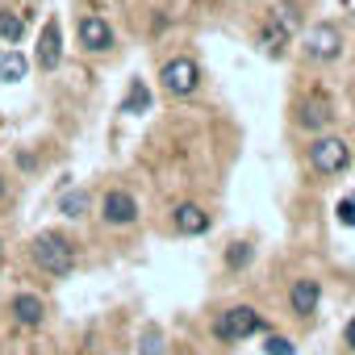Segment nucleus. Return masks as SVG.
Returning <instances> with one entry per match:
<instances>
[{
	"mask_svg": "<svg viewBox=\"0 0 355 355\" xmlns=\"http://www.w3.org/2000/svg\"><path fill=\"white\" fill-rule=\"evenodd\" d=\"M171 222H175V230H180V234H205V230H209V214H205L201 205H193V201L175 205Z\"/></svg>",
	"mask_w": 355,
	"mask_h": 355,
	"instance_id": "f8f14e48",
	"label": "nucleus"
},
{
	"mask_svg": "<svg viewBox=\"0 0 355 355\" xmlns=\"http://www.w3.org/2000/svg\"><path fill=\"white\" fill-rule=\"evenodd\" d=\"M101 218H105L109 226H130V222L138 218V201H134L130 193L113 189V193H105V201H101Z\"/></svg>",
	"mask_w": 355,
	"mask_h": 355,
	"instance_id": "0eeeda50",
	"label": "nucleus"
},
{
	"mask_svg": "<svg viewBox=\"0 0 355 355\" xmlns=\"http://www.w3.org/2000/svg\"><path fill=\"white\" fill-rule=\"evenodd\" d=\"M0 38H5V42H21L26 38V21L17 13H9V9H0Z\"/></svg>",
	"mask_w": 355,
	"mask_h": 355,
	"instance_id": "dca6fc26",
	"label": "nucleus"
},
{
	"mask_svg": "<svg viewBox=\"0 0 355 355\" xmlns=\"http://www.w3.org/2000/svg\"><path fill=\"white\" fill-rule=\"evenodd\" d=\"M159 80H163V88H167L171 96H193L197 84H201V67L180 55V59H167V63H163Z\"/></svg>",
	"mask_w": 355,
	"mask_h": 355,
	"instance_id": "20e7f679",
	"label": "nucleus"
},
{
	"mask_svg": "<svg viewBox=\"0 0 355 355\" xmlns=\"http://www.w3.org/2000/svg\"><path fill=\"white\" fill-rule=\"evenodd\" d=\"M59 209H63L67 218H80V214L88 209V197H84V193H67V197L59 201Z\"/></svg>",
	"mask_w": 355,
	"mask_h": 355,
	"instance_id": "a211bd4d",
	"label": "nucleus"
},
{
	"mask_svg": "<svg viewBox=\"0 0 355 355\" xmlns=\"http://www.w3.org/2000/svg\"><path fill=\"white\" fill-rule=\"evenodd\" d=\"M226 263H230V268H247V263H251V247H247V243H234V247L226 251Z\"/></svg>",
	"mask_w": 355,
	"mask_h": 355,
	"instance_id": "aec40b11",
	"label": "nucleus"
},
{
	"mask_svg": "<svg viewBox=\"0 0 355 355\" xmlns=\"http://www.w3.org/2000/svg\"><path fill=\"white\" fill-rule=\"evenodd\" d=\"M0 80H5V84H17V80H26V55H17V51L0 55Z\"/></svg>",
	"mask_w": 355,
	"mask_h": 355,
	"instance_id": "2eb2a0df",
	"label": "nucleus"
},
{
	"mask_svg": "<svg viewBox=\"0 0 355 355\" xmlns=\"http://www.w3.org/2000/svg\"><path fill=\"white\" fill-rule=\"evenodd\" d=\"M343 343H347V347H351V351H355V318H351V322H347V326H343Z\"/></svg>",
	"mask_w": 355,
	"mask_h": 355,
	"instance_id": "4be33fe9",
	"label": "nucleus"
},
{
	"mask_svg": "<svg viewBox=\"0 0 355 355\" xmlns=\"http://www.w3.org/2000/svg\"><path fill=\"white\" fill-rule=\"evenodd\" d=\"M330 117H334V105H330L326 92H309V96L297 105V121H301L305 130H322V125H330Z\"/></svg>",
	"mask_w": 355,
	"mask_h": 355,
	"instance_id": "423d86ee",
	"label": "nucleus"
},
{
	"mask_svg": "<svg viewBox=\"0 0 355 355\" xmlns=\"http://www.w3.org/2000/svg\"><path fill=\"white\" fill-rule=\"evenodd\" d=\"M347 163H351V146H347L343 138H318V142L309 146V167H313L318 175H338Z\"/></svg>",
	"mask_w": 355,
	"mask_h": 355,
	"instance_id": "7ed1b4c3",
	"label": "nucleus"
},
{
	"mask_svg": "<svg viewBox=\"0 0 355 355\" xmlns=\"http://www.w3.org/2000/svg\"><path fill=\"white\" fill-rule=\"evenodd\" d=\"M80 46L84 51H109L113 46V30H109V21L105 17H84L80 21Z\"/></svg>",
	"mask_w": 355,
	"mask_h": 355,
	"instance_id": "9d476101",
	"label": "nucleus"
},
{
	"mask_svg": "<svg viewBox=\"0 0 355 355\" xmlns=\"http://www.w3.org/2000/svg\"><path fill=\"white\" fill-rule=\"evenodd\" d=\"M146 109H150V92H146L142 80H134L130 92H125V101H121V113H146Z\"/></svg>",
	"mask_w": 355,
	"mask_h": 355,
	"instance_id": "4468645a",
	"label": "nucleus"
},
{
	"mask_svg": "<svg viewBox=\"0 0 355 355\" xmlns=\"http://www.w3.org/2000/svg\"><path fill=\"white\" fill-rule=\"evenodd\" d=\"M138 355H163V334H159V326H146V330H142Z\"/></svg>",
	"mask_w": 355,
	"mask_h": 355,
	"instance_id": "f3484780",
	"label": "nucleus"
},
{
	"mask_svg": "<svg viewBox=\"0 0 355 355\" xmlns=\"http://www.w3.org/2000/svg\"><path fill=\"white\" fill-rule=\"evenodd\" d=\"M59 59H63V30H59V21H46L42 26V38H38V67L42 71H55Z\"/></svg>",
	"mask_w": 355,
	"mask_h": 355,
	"instance_id": "1a4fd4ad",
	"label": "nucleus"
},
{
	"mask_svg": "<svg viewBox=\"0 0 355 355\" xmlns=\"http://www.w3.org/2000/svg\"><path fill=\"white\" fill-rule=\"evenodd\" d=\"M0 197H5V180H0Z\"/></svg>",
	"mask_w": 355,
	"mask_h": 355,
	"instance_id": "5701e85b",
	"label": "nucleus"
},
{
	"mask_svg": "<svg viewBox=\"0 0 355 355\" xmlns=\"http://www.w3.org/2000/svg\"><path fill=\"white\" fill-rule=\"evenodd\" d=\"M318 301H322V284H318L313 276L297 280V284H293V293H288V305H293V313H297V318H309V313L318 309Z\"/></svg>",
	"mask_w": 355,
	"mask_h": 355,
	"instance_id": "9b49d317",
	"label": "nucleus"
},
{
	"mask_svg": "<svg viewBox=\"0 0 355 355\" xmlns=\"http://www.w3.org/2000/svg\"><path fill=\"white\" fill-rule=\"evenodd\" d=\"M263 330V318L251 309V305H230V309H222L218 318H214V334L222 338V343H243V338H251V334H259Z\"/></svg>",
	"mask_w": 355,
	"mask_h": 355,
	"instance_id": "f03ea898",
	"label": "nucleus"
},
{
	"mask_svg": "<svg viewBox=\"0 0 355 355\" xmlns=\"http://www.w3.org/2000/svg\"><path fill=\"white\" fill-rule=\"evenodd\" d=\"M305 55L318 59V63H334V59L343 55V34H338V26H330V21L309 26V34H305Z\"/></svg>",
	"mask_w": 355,
	"mask_h": 355,
	"instance_id": "39448f33",
	"label": "nucleus"
},
{
	"mask_svg": "<svg viewBox=\"0 0 355 355\" xmlns=\"http://www.w3.org/2000/svg\"><path fill=\"white\" fill-rule=\"evenodd\" d=\"M351 92H355V84H351Z\"/></svg>",
	"mask_w": 355,
	"mask_h": 355,
	"instance_id": "b1692460",
	"label": "nucleus"
},
{
	"mask_svg": "<svg viewBox=\"0 0 355 355\" xmlns=\"http://www.w3.org/2000/svg\"><path fill=\"white\" fill-rule=\"evenodd\" d=\"M9 313H13V322H17V326L34 330V326H42V318H46V301H42L38 293H17V297H13V305H9Z\"/></svg>",
	"mask_w": 355,
	"mask_h": 355,
	"instance_id": "6e6552de",
	"label": "nucleus"
},
{
	"mask_svg": "<svg viewBox=\"0 0 355 355\" xmlns=\"http://www.w3.org/2000/svg\"><path fill=\"white\" fill-rule=\"evenodd\" d=\"M30 255H34V263H38L46 276H67V272L76 268V247H71V239H67V234H55V230L38 234L34 247H30Z\"/></svg>",
	"mask_w": 355,
	"mask_h": 355,
	"instance_id": "f257e3e1",
	"label": "nucleus"
},
{
	"mask_svg": "<svg viewBox=\"0 0 355 355\" xmlns=\"http://www.w3.org/2000/svg\"><path fill=\"white\" fill-rule=\"evenodd\" d=\"M30 355H38V351H30Z\"/></svg>",
	"mask_w": 355,
	"mask_h": 355,
	"instance_id": "393cba45",
	"label": "nucleus"
},
{
	"mask_svg": "<svg viewBox=\"0 0 355 355\" xmlns=\"http://www.w3.org/2000/svg\"><path fill=\"white\" fill-rule=\"evenodd\" d=\"M334 214H338V222H343V226H355V205H351V201H338V209H334Z\"/></svg>",
	"mask_w": 355,
	"mask_h": 355,
	"instance_id": "412c9836",
	"label": "nucleus"
},
{
	"mask_svg": "<svg viewBox=\"0 0 355 355\" xmlns=\"http://www.w3.org/2000/svg\"><path fill=\"white\" fill-rule=\"evenodd\" d=\"M263 351H268V355H297V347H293V343H288L284 334H268Z\"/></svg>",
	"mask_w": 355,
	"mask_h": 355,
	"instance_id": "6ab92c4d",
	"label": "nucleus"
},
{
	"mask_svg": "<svg viewBox=\"0 0 355 355\" xmlns=\"http://www.w3.org/2000/svg\"><path fill=\"white\" fill-rule=\"evenodd\" d=\"M259 46H263V55H272V59H280L284 51H288V30L284 26H263V34H259Z\"/></svg>",
	"mask_w": 355,
	"mask_h": 355,
	"instance_id": "ddd939ff",
	"label": "nucleus"
}]
</instances>
